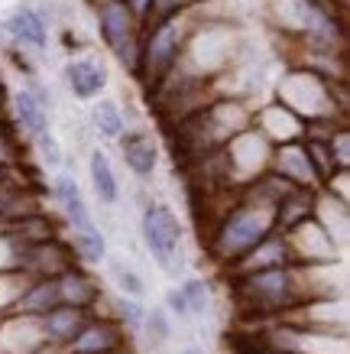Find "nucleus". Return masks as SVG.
Wrapping results in <instances>:
<instances>
[{"label":"nucleus","mask_w":350,"mask_h":354,"mask_svg":"<svg viewBox=\"0 0 350 354\" xmlns=\"http://www.w3.org/2000/svg\"><path fill=\"white\" fill-rule=\"evenodd\" d=\"M276 231V221H273V212L269 208H260V205L250 202H237L231 212H224V218L217 221L211 234V254L217 263L224 267H233L253 250L263 237H269Z\"/></svg>","instance_id":"obj_1"},{"label":"nucleus","mask_w":350,"mask_h":354,"mask_svg":"<svg viewBox=\"0 0 350 354\" xmlns=\"http://www.w3.org/2000/svg\"><path fill=\"white\" fill-rule=\"evenodd\" d=\"M250 127V114L233 101L224 104H211L204 111H195L185 124H182V143L188 147L198 160L211 156V153L224 150L237 133H244Z\"/></svg>","instance_id":"obj_2"},{"label":"nucleus","mask_w":350,"mask_h":354,"mask_svg":"<svg viewBox=\"0 0 350 354\" xmlns=\"http://www.w3.org/2000/svg\"><path fill=\"white\" fill-rule=\"evenodd\" d=\"M139 234L149 257L166 273H179L182 267V221L166 202H149L139 218Z\"/></svg>","instance_id":"obj_3"},{"label":"nucleus","mask_w":350,"mask_h":354,"mask_svg":"<svg viewBox=\"0 0 350 354\" xmlns=\"http://www.w3.org/2000/svg\"><path fill=\"white\" fill-rule=\"evenodd\" d=\"M279 97H282V108L292 111L302 124L334 118V101H331L328 88L311 72H292L279 88Z\"/></svg>","instance_id":"obj_4"},{"label":"nucleus","mask_w":350,"mask_h":354,"mask_svg":"<svg viewBox=\"0 0 350 354\" xmlns=\"http://www.w3.org/2000/svg\"><path fill=\"white\" fill-rule=\"evenodd\" d=\"M286 241L289 250H292V260L302 263V267H334L340 257V247L324 234V227L315 218H308L292 231H286Z\"/></svg>","instance_id":"obj_5"},{"label":"nucleus","mask_w":350,"mask_h":354,"mask_svg":"<svg viewBox=\"0 0 350 354\" xmlns=\"http://www.w3.org/2000/svg\"><path fill=\"white\" fill-rule=\"evenodd\" d=\"M101 32H104L107 46L117 53V59L130 68H139L137 43H133V13L124 0H110L101 10Z\"/></svg>","instance_id":"obj_6"},{"label":"nucleus","mask_w":350,"mask_h":354,"mask_svg":"<svg viewBox=\"0 0 350 354\" xmlns=\"http://www.w3.org/2000/svg\"><path fill=\"white\" fill-rule=\"evenodd\" d=\"M179 43H182V26L179 20H166L159 30L149 36V46H146V59H143V72H146V82L149 85H159L162 75L175 68V59H179Z\"/></svg>","instance_id":"obj_7"},{"label":"nucleus","mask_w":350,"mask_h":354,"mask_svg":"<svg viewBox=\"0 0 350 354\" xmlns=\"http://www.w3.org/2000/svg\"><path fill=\"white\" fill-rule=\"evenodd\" d=\"M75 267V257L68 250V241L52 237L46 244H30L23 257V273L32 279H59L65 270Z\"/></svg>","instance_id":"obj_8"},{"label":"nucleus","mask_w":350,"mask_h":354,"mask_svg":"<svg viewBox=\"0 0 350 354\" xmlns=\"http://www.w3.org/2000/svg\"><path fill=\"white\" fill-rule=\"evenodd\" d=\"M127 344V332L124 325L114 322L110 315H91L88 325L81 332L75 335V342L65 348V354H107V351H117Z\"/></svg>","instance_id":"obj_9"},{"label":"nucleus","mask_w":350,"mask_h":354,"mask_svg":"<svg viewBox=\"0 0 350 354\" xmlns=\"http://www.w3.org/2000/svg\"><path fill=\"white\" fill-rule=\"evenodd\" d=\"M269 172H276L279 179H286V183L295 185V189H315V192L321 189L318 179H315V172H311V162H308V156H305L302 140H295V143H282V147H273Z\"/></svg>","instance_id":"obj_10"},{"label":"nucleus","mask_w":350,"mask_h":354,"mask_svg":"<svg viewBox=\"0 0 350 354\" xmlns=\"http://www.w3.org/2000/svg\"><path fill=\"white\" fill-rule=\"evenodd\" d=\"M289 263H295V260H292V250H289L286 234H282V231H273V234L263 237V241H260L240 263H233L231 273L233 277H246V273H260V270H273V267H289Z\"/></svg>","instance_id":"obj_11"},{"label":"nucleus","mask_w":350,"mask_h":354,"mask_svg":"<svg viewBox=\"0 0 350 354\" xmlns=\"http://www.w3.org/2000/svg\"><path fill=\"white\" fill-rule=\"evenodd\" d=\"M39 348H49L39 332V319H30V315L0 319V354H32Z\"/></svg>","instance_id":"obj_12"},{"label":"nucleus","mask_w":350,"mask_h":354,"mask_svg":"<svg viewBox=\"0 0 350 354\" xmlns=\"http://www.w3.org/2000/svg\"><path fill=\"white\" fill-rule=\"evenodd\" d=\"M91 319V312L72 309V306H55L39 319V332H43V342L49 348H68L75 342V335L81 332Z\"/></svg>","instance_id":"obj_13"},{"label":"nucleus","mask_w":350,"mask_h":354,"mask_svg":"<svg viewBox=\"0 0 350 354\" xmlns=\"http://www.w3.org/2000/svg\"><path fill=\"white\" fill-rule=\"evenodd\" d=\"M52 198H55L59 212H62V218L68 221L72 231H81V227L95 225L91 208H88V202H85V192H81V185H78L75 176H68V172H59V176H55L52 179Z\"/></svg>","instance_id":"obj_14"},{"label":"nucleus","mask_w":350,"mask_h":354,"mask_svg":"<svg viewBox=\"0 0 350 354\" xmlns=\"http://www.w3.org/2000/svg\"><path fill=\"white\" fill-rule=\"evenodd\" d=\"M120 156H124V166L137 179H149L156 172V166H159V147L143 130H133V133L120 137Z\"/></svg>","instance_id":"obj_15"},{"label":"nucleus","mask_w":350,"mask_h":354,"mask_svg":"<svg viewBox=\"0 0 350 354\" xmlns=\"http://www.w3.org/2000/svg\"><path fill=\"white\" fill-rule=\"evenodd\" d=\"M253 127L263 133L273 147H282V143H295V140L305 137V124L286 111L282 104H273V108H263L260 111V118L253 120Z\"/></svg>","instance_id":"obj_16"},{"label":"nucleus","mask_w":350,"mask_h":354,"mask_svg":"<svg viewBox=\"0 0 350 354\" xmlns=\"http://www.w3.org/2000/svg\"><path fill=\"white\" fill-rule=\"evenodd\" d=\"M55 283H59V299H62V306L91 312L97 306V299H101V290H97L95 277H91L88 270H81L78 263H75L72 270H65Z\"/></svg>","instance_id":"obj_17"},{"label":"nucleus","mask_w":350,"mask_h":354,"mask_svg":"<svg viewBox=\"0 0 350 354\" xmlns=\"http://www.w3.org/2000/svg\"><path fill=\"white\" fill-rule=\"evenodd\" d=\"M62 306L59 299V283L55 279H30L26 290L20 292V299L7 315H30V319H43L49 309Z\"/></svg>","instance_id":"obj_18"},{"label":"nucleus","mask_w":350,"mask_h":354,"mask_svg":"<svg viewBox=\"0 0 350 354\" xmlns=\"http://www.w3.org/2000/svg\"><path fill=\"white\" fill-rule=\"evenodd\" d=\"M65 82H68L75 97L95 101L107 85V72H104V65L91 62V59H72V62L65 65Z\"/></svg>","instance_id":"obj_19"},{"label":"nucleus","mask_w":350,"mask_h":354,"mask_svg":"<svg viewBox=\"0 0 350 354\" xmlns=\"http://www.w3.org/2000/svg\"><path fill=\"white\" fill-rule=\"evenodd\" d=\"M315 215V189H292V192L282 198V202L273 208V221H276V231H292L295 225L308 221Z\"/></svg>","instance_id":"obj_20"},{"label":"nucleus","mask_w":350,"mask_h":354,"mask_svg":"<svg viewBox=\"0 0 350 354\" xmlns=\"http://www.w3.org/2000/svg\"><path fill=\"white\" fill-rule=\"evenodd\" d=\"M13 114H17L23 133H26L30 140H36L39 133H46V130H49L46 101L36 95V91H30V88H20V91L13 95Z\"/></svg>","instance_id":"obj_21"},{"label":"nucleus","mask_w":350,"mask_h":354,"mask_svg":"<svg viewBox=\"0 0 350 354\" xmlns=\"http://www.w3.org/2000/svg\"><path fill=\"white\" fill-rule=\"evenodd\" d=\"M88 179H91V192L101 205L120 202V179H117L114 166L101 150H91V156H88Z\"/></svg>","instance_id":"obj_22"},{"label":"nucleus","mask_w":350,"mask_h":354,"mask_svg":"<svg viewBox=\"0 0 350 354\" xmlns=\"http://www.w3.org/2000/svg\"><path fill=\"white\" fill-rule=\"evenodd\" d=\"M68 250H72V257L78 260V263L97 267V263H104L107 260V237L97 225L81 227V231H72V237H68Z\"/></svg>","instance_id":"obj_23"},{"label":"nucleus","mask_w":350,"mask_h":354,"mask_svg":"<svg viewBox=\"0 0 350 354\" xmlns=\"http://www.w3.org/2000/svg\"><path fill=\"white\" fill-rule=\"evenodd\" d=\"M7 32H10L13 39L23 43V46H36V49H43L46 46L43 20H39L32 10H26V7H17V10L7 17Z\"/></svg>","instance_id":"obj_24"},{"label":"nucleus","mask_w":350,"mask_h":354,"mask_svg":"<svg viewBox=\"0 0 350 354\" xmlns=\"http://www.w3.org/2000/svg\"><path fill=\"white\" fill-rule=\"evenodd\" d=\"M91 124L104 140H120L124 137V114L114 101H95L91 108Z\"/></svg>","instance_id":"obj_25"},{"label":"nucleus","mask_w":350,"mask_h":354,"mask_svg":"<svg viewBox=\"0 0 350 354\" xmlns=\"http://www.w3.org/2000/svg\"><path fill=\"white\" fill-rule=\"evenodd\" d=\"M179 292H182V299H185V306H188L191 319H198V315H204V312L211 309V286L204 279H198V277L185 279L179 286Z\"/></svg>","instance_id":"obj_26"},{"label":"nucleus","mask_w":350,"mask_h":354,"mask_svg":"<svg viewBox=\"0 0 350 354\" xmlns=\"http://www.w3.org/2000/svg\"><path fill=\"white\" fill-rule=\"evenodd\" d=\"M30 279L32 277H26L23 270H0V315H7L17 306V299H20V292L26 290Z\"/></svg>","instance_id":"obj_27"},{"label":"nucleus","mask_w":350,"mask_h":354,"mask_svg":"<svg viewBox=\"0 0 350 354\" xmlns=\"http://www.w3.org/2000/svg\"><path fill=\"white\" fill-rule=\"evenodd\" d=\"M110 277H114V286H117V296H127V299H139L143 302V296H146V283H143V277H139L137 270L124 267V263H110Z\"/></svg>","instance_id":"obj_28"},{"label":"nucleus","mask_w":350,"mask_h":354,"mask_svg":"<svg viewBox=\"0 0 350 354\" xmlns=\"http://www.w3.org/2000/svg\"><path fill=\"white\" fill-rule=\"evenodd\" d=\"M114 322L124 325V332H143V319H146V306L139 299H127V296H117L114 299Z\"/></svg>","instance_id":"obj_29"},{"label":"nucleus","mask_w":350,"mask_h":354,"mask_svg":"<svg viewBox=\"0 0 350 354\" xmlns=\"http://www.w3.org/2000/svg\"><path fill=\"white\" fill-rule=\"evenodd\" d=\"M143 332L153 344H166L172 338V319L169 312L156 306V309H146V319H143Z\"/></svg>","instance_id":"obj_30"},{"label":"nucleus","mask_w":350,"mask_h":354,"mask_svg":"<svg viewBox=\"0 0 350 354\" xmlns=\"http://www.w3.org/2000/svg\"><path fill=\"white\" fill-rule=\"evenodd\" d=\"M32 143H36V153H39V160H43L49 169H59V166H62V160H65L62 143H59V140H55L49 130H46V133H39V137L32 140Z\"/></svg>","instance_id":"obj_31"},{"label":"nucleus","mask_w":350,"mask_h":354,"mask_svg":"<svg viewBox=\"0 0 350 354\" xmlns=\"http://www.w3.org/2000/svg\"><path fill=\"white\" fill-rule=\"evenodd\" d=\"M328 153H331V160H334V169L350 172V133L344 127L328 140Z\"/></svg>","instance_id":"obj_32"},{"label":"nucleus","mask_w":350,"mask_h":354,"mask_svg":"<svg viewBox=\"0 0 350 354\" xmlns=\"http://www.w3.org/2000/svg\"><path fill=\"white\" fill-rule=\"evenodd\" d=\"M166 312H169V319H191L188 306H185V299H182V292H179V286L166 292Z\"/></svg>","instance_id":"obj_33"},{"label":"nucleus","mask_w":350,"mask_h":354,"mask_svg":"<svg viewBox=\"0 0 350 354\" xmlns=\"http://www.w3.org/2000/svg\"><path fill=\"white\" fill-rule=\"evenodd\" d=\"M246 344L237 348V354H286V351H276V348H269V344H260L256 338H244Z\"/></svg>","instance_id":"obj_34"},{"label":"nucleus","mask_w":350,"mask_h":354,"mask_svg":"<svg viewBox=\"0 0 350 354\" xmlns=\"http://www.w3.org/2000/svg\"><path fill=\"white\" fill-rule=\"evenodd\" d=\"M127 7H130V13H139V17H146L149 0H127Z\"/></svg>","instance_id":"obj_35"},{"label":"nucleus","mask_w":350,"mask_h":354,"mask_svg":"<svg viewBox=\"0 0 350 354\" xmlns=\"http://www.w3.org/2000/svg\"><path fill=\"white\" fill-rule=\"evenodd\" d=\"M179 354H208L204 348H198V344H188V348H182Z\"/></svg>","instance_id":"obj_36"},{"label":"nucleus","mask_w":350,"mask_h":354,"mask_svg":"<svg viewBox=\"0 0 350 354\" xmlns=\"http://www.w3.org/2000/svg\"><path fill=\"white\" fill-rule=\"evenodd\" d=\"M32 354H65L62 348H39V351H32Z\"/></svg>","instance_id":"obj_37"},{"label":"nucleus","mask_w":350,"mask_h":354,"mask_svg":"<svg viewBox=\"0 0 350 354\" xmlns=\"http://www.w3.org/2000/svg\"><path fill=\"white\" fill-rule=\"evenodd\" d=\"M107 354H133V351H130L127 344H124V348H117V351H107Z\"/></svg>","instance_id":"obj_38"}]
</instances>
